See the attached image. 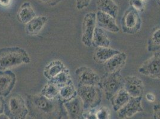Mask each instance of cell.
<instances>
[{"label": "cell", "instance_id": "obj_15", "mask_svg": "<svg viewBox=\"0 0 160 119\" xmlns=\"http://www.w3.org/2000/svg\"><path fill=\"white\" fill-rule=\"evenodd\" d=\"M127 59V54L121 51L103 64L105 72L112 73L121 72L125 66Z\"/></svg>", "mask_w": 160, "mask_h": 119}, {"label": "cell", "instance_id": "obj_18", "mask_svg": "<svg viewBox=\"0 0 160 119\" xmlns=\"http://www.w3.org/2000/svg\"><path fill=\"white\" fill-rule=\"evenodd\" d=\"M37 16L32 6L29 1H25L19 7L17 19L22 24L26 25Z\"/></svg>", "mask_w": 160, "mask_h": 119}, {"label": "cell", "instance_id": "obj_23", "mask_svg": "<svg viewBox=\"0 0 160 119\" xmlns=\"http://www.w3.org/2000/svg\"><path fill=\"white\" fill-rule=\"evenodd\" d=\"M77 95V89L73 84V81L63 86L59 87L58 99L63 103L73 99Z\"/></svg>", "mask_w": 160, "mask_h": 119}, {"label": "cell", "instance_id": "obj_8", "mask_svg": "<svg viewBox=\"0 0 160 119\" xmlns=\"http://www.w3.org/2000/svg\"><path fill=\"white\" fill-rule=\"evenodd\" d=\"M96 27V13L89 12L85 14L82 23L81 42L87 47L92 46L94 32Z\"/></svg>", "mask_w": 160, "mask_h": 119}, {"label": "cell", "instance_id": "obj_38", "mask_svg": "<svg viewBox=\"0 0 160 119\" xmlns=\"http://www.w3.org/2000/svg\"><path fill=\"white\" fill-rule=\"evenodd\" d=\"M158 1V4L160 5V0H157Z\"/></svg>", "mask_w": 160, "mask_h": 119}, {"label": "cell", "instance_id": "obj_3", "mask_svg": "<svg viewBox=\"0 0 160 119\" xmlns=\"http://www.w3.org/2000/svg\"><path fill=\"white\" fill-rule=\"evenodd\" d=\"M4 113L10 119H27L29 115L25 97L18 93H14L4 100Z\"/></svg>", "mask_w": 160, "mask_h": 119}, {"label": "cell", "instance_id": "obj_9", "mask_svg": "<svg viewBox=\"0 0 160 119\" xmlns=\"http://www.w3.org/2000/svg\"><path fill=\"white\" fill-rule=\"evenodd\" d=\"M140 74L153 79H160V52H155L138 69Z\"/></svg>", "mask_w": 160, "mask_h": 119}, {"label": "cell", "instance_id": "obj_16", "mask_svg": "<svg viewBox=\"0 0 160 119\" xmlns=\"http://www.w3.org/2000/svg\"><path fill=\"white\" fill-rule=\"evenodd\" d=\"M68 69L60 60H54L48 63L43 70V75L48 81H52L58 75Z\"/></svg>", "mask_w": 160, "mask_h": 119}, {"label": "cell", "instance_id": "obj_35", "mask_svg": "<svg viewBox=\"0 0 160 119\" xmlns=\"http://www.w3.org/2000/svg\"><path fill=\"white\" fill-rule=\"evenodd\" d=\"M139 114H136V116H134L133 117L130 118V119H151L149 117H148L147 115H145V114H140L139 115ZM153 119V118H152Z\"/></svg>", "mask_w": 160, "mask_h": 119}, {"label": "cell", "instance_id": "obj_6", "mask_svg": "<svg viewBox=\"0 0 160 119\" xmlns=\"http://www.w3.org/2000/svg\"><path fill=\"white\" fill-rule=\"evenodd\" d=\"M142 20L139 13L129 7L122 16L121 27L122 32L128 35L138 33L142 27Z\"/></svg>", "mask_w": 160, "mask_h": 119}, {"label": "cell", "instance_id": "obj_30", "mask_svg": "<svg viewBox=\"0 0 160 119\" xmlns=\"http://www.w3.org/2000/svg\"><path fill=\"white\" fill-rule=\"evenodd\" d=\"M82 118L83 119H98L96 115L95 108L84 111L82 116Z\"/></svg>", "mask_w": 160, "mask_h": 119}, {"label": "cell", "instance_id": "obj_22", "mask_svg": "<svg viewBox=\"0 0 160 119\" xmlns=\"http://www.w3.org/2000/svg\"><path fill=\"white\" fill-rule=\"evenodd\" d=\"M130 98L131 97L129 94L124 88L116 93L109 100L113 111L118 112L121 108H122L127 104Z\"/></svg>", "mask_w": 160, "mask_h": 119}, {"label": "cell", "instance_id": "obj_36", "mask_svg": "<svg viewBox=\"0 0 160 119\" xmlns=\"http://www.w3.org/2000/svg\"><path fill=\"white\" fill-rule=\"evenodd\" d=\"M4 98L0 97V114L4 113Z\"/></svg>", "mask_w": 160, "mask_h": 119}, {"label": "cell", "instance_id": "obj_40", "mask_svg": "<svg viewBox=\"0 0 160 119\" xmlns=\"http://www.w3.org/2000/svg\"><path fill=\"white\" fill-rule=\"evenodd\" d=\"M82 119H83V118H82Z\"/></svg>", "mask_w": 160, "mask_h": 119}, {"label": "cell", "instance_id": "obj_29", "mask_svg": "<svg viewBox=\"0 0 160 119\" xmlns=\"http://www.w3.org/2000/svg\"><path fill=\"white\" fill-rule=\"evenodd\" d=\"M92 0H76V7L78 10L87 8L90 4Z\"/></svg>", "mask_w": 160, "mask_h": 119}, {"label": "cell", "instance_id": "obj_10", "mask_svg": "<svg viewBox=\"0 0 160 119\" xmlns=\"http://www.w3.org/2000/svg\"><path fill=\"white\" fill-rule=\"evenodd\" d=\"M143 112L142 97H131L127 104L118 112V116L120 119H130Z\"/></svg>", "mask_w": 160, "mask_h": 119}, {"label": "cell", "instance_id": "obj_14", "mask_svg": "<svg viewBox=\"0 0 160 119\" xmlns=\"http://www.w3.org/2000/svg\"><path fill=\"white\" fill-rule=\"evenodd\" d=\"M96 26L112 33H117L120 31L115 19L109 14L100 11L96 13Z\"/></svg>", "mask_w": 160, "mask_h": 119}, {"label": "cell", "instance_id": "obj_32", "mask_svg": "<svg viewBox=\"0 0 160 119\" xmlns=\"http://www.w3.org/2000/svg\"><path fill=\"white\" fill-rule=\"evenodd\" d=\"M153 119H160V104L153 106Z\"/></svg>", "mask_w": 160, "mask_h": 119}, {"label": "cell", "instance_id": "obj_11", "mask_svg": "<svg viewBox=\"0 0 160 119\" xmlns=\"http://www.w3.org/2000/svg\"><path fill=\"white\" fill-rule=\"evenodd\" d=\"M124 89L130 97H142L145 91V86L142 80L136 76H127L124 78Z\"/></svg>", "mask_w": 160, "mask_h": 119}, {"label": "cell", "instance_id": "obj_24", "mask_svg": "<svg viewBox=\"0 0 160 119\" xmlns=\"http://www.w3.org/2000/svg\"><path fill=\"white\" fill-rule=\"evenodd\" d=\"M59 87L52 82L48 81L42 87L40 93L48 99H58Z\"/></svg>", "mask_w": 160, "mask_h": 119}, {"label": "cell", "instance_id": "obj_28", "mask_svg": "<svg viewBox=\"0 0 160 119\" xmlns=\"http://www.w3.org/2000/svg\"><path fill=\"white\" fill-rule=\"evenodd\" d=\"M130 7L139 13L143 12L145 8L146 1L144 0H130Z\"/></svg>", "mask_w": 160, "mask_h": 119}, {"label": "cell", "instance_id": "obj_26", "mask_svg": "<svg viewBox=\"0 0 160 119\" xmlns=\"http://www.w3.org/2000/svg\"><path fill=\"white\" fill-rule=\"evenodd\" d=\"M72 81V80L71 78L69 70V69H67L66 70L63 71V72L60 73L55 78H54L50 82H52L59 87H60L69 83Z\"/></svg>", "mask_w": 160, "mask_h": 119}, {"label": "cell", "instance_id": "obj_12", "mask_svg": "<svg viewBox=\"0 0 160 119\" xmlns=\"http://www.w3.org/2000/svg\"><path fill=\"white\" fill-rule=\"evenodd\" d=\"M16 76L11 70L0 71V97L7 98L16 83Z\"/></svg>", "mask_w": 160, "mask_h": 119}, {"label": "cell", "instance_id": "obj_13", "mask_svg": "<svg viewBox=\"0 0 160 119\" xmlns=\"http://www.w3.org/2000/svg\"><path fill=\"white\" fill-rule=\"evenodd\" d=\"M65 111L69 119H82L84 112L83 103L77 95L73 99L63 103Z\"/></svg>", "mask_w": 160, "mask_h": 119}, {"label": "cell", "instance_id": "obj_39", "mask_svg": "<svg viewBox=\"0 0 160 119\" xmlns=\"http://www.w3.org/2000/svg\"><path fill=\"white\" fill-rule=\"evenodd\" d=\"M144 1H148V0H144Z\"/></svg>", "mask_w": 160, "mask_h": 119}, {"label": "cell", "instance_id": "obj_20", "mask_svg": "<svg viewBox=\"0 0 160 119\" xmlns=\"http://www.w3.org/2000/svg\"><path fill=\"white\" fill-rule=\"evenodd\" d=\"M98 11L108 14L115 19L118 13V6L113 0H97Z\"/></svg>", "mask_w": 160, "mask_h": 119}, {"label": "cell", "instance_id": "obj_21", "mask_svg": "<svg viewBox=\"0 0 160 119\" xmlns=\"http://www.w3.org/2000/svg\"><path fill=\"white\" fill-rule=\"evenodd\" d=\"M111 40L108 36L106 31L96 26L94 30L92 40V46L98 47H109Z\"/></svg>", "mask_w": 160, "mask_h": 119}, {"label": "cell", "instance_id": "obj_7", "mask_svg": "<svg viewBox=\"0 0 160 119\" xmlns=\"http://www.w3.org/2000/svg\"><path fill=\"white\" fill-rule=\"evenodd\" d=\"M75 74L78 85L100 87L101 78L92 68L87 66L79 67L75 70Z\"/></svg>", "mask_w": 160, "mask_h": 119}, {"label": "cell", "instance_id": "obj_34", "mask_svg": "<svg viewBox=\"0 0 160 119\" xmlns=\"http://www.w3.org/2000/svg\"><path fill=\"white\" fill-rule=\"evenodd\" d=\"M12 0H0V6L3 7H9L12 4Z\"/></svg>", "mask_w": 160, "mask_h": 119}, {"label": "cell", "instance_id": "obj_4", "mask_svg": "<svg viewBox=\"0 0 160 119\" xmlns=\"http://www.w3.org/2000/svg\"><path fill=\"white\" fill-rule=\"evenodd\" d=\"M77 89V95L83 103L84 111L100 106L103 93L99 86L78 85Z\"/></svg>", "mask_w": 160, "mask_h": 119}, {"label": "cell", "instance_id": "obj_31", "mask_svg": "<svg viewBox=\"0 0 160 119\" xmlns=\"http://www.w3.org/2000/svg\"><path fill=\"white\" fill-rule=\"evenodd\" d=\"M36 1L48 6L53 7L59 4L62 0H36Z\"/></svg>", "mask_w": 160, "mask_h": 119}, {"label": "cell", "instance_id": "obj_37", "mask_svg": "<svg viewBox=\"0 0 160 119\" xmlns=\"http://www.w3.org/2000/svg\"><path fill=\"white\" fill-rule=\"evenodd\" d=\"M0 119H10L7 116L4 114V113H2L1 114H0Z\"/></svg>", "mask_w": 160, "mask_h": 119}, {"label": "cell", "instance_id": "obj_1", "mask_svg": "<svg viewBox=\"0 0 160 119\" xmlns=\"http://www.w3.org/2000/svg\"><path fill=\"white\" fill-rule=\"evenodd\" d=\"M29 115L33 119H62L64 107L59 99H48L40 93L25 94Z\"/></svg>", "mask_w": 160, "mask_h": 119}, {"label": "cell", "instance_id": "obj_25", "mask_svg": "<svg viewBox=\"0 0 160 119\" xmlns=\"http://www.w3.org/2000/svg\"><path fill=\"white\" fill-rule=\"evenodd\" d=\"M147 50L149 52H157L160 50V28L153 30L149 38L147 44Z\"/></svg>", "mask_w": 160, "mask_h": 119}, {"label": "cell", "instance_id": "obj_33", "mask_svg": "<svg viewBox=\"0 0 160 119\" xmlns=\"http://www.w3.org/2000/svg\"><path fill=\"white\" fill-rule=\"evenodd\" d=\"M145 98L147 99V101L150 102V103H152L154 102L156 100V97L155 95V94L152 93H148L145 95Z\"/></svg>", "mask_w": 160, "mask_h": 119}, {"label": "cell", "instance_id": "obj_19", "mask_svg": "<svg viewBox=\"0 0 160 119\" xmlns=\"http://www.w3.org/2000/svg\"><path fill=\"white\" fill-rule=\"evenodd\" d=\"M120 52V50L110 47H98L96 48L94 53L93 59L96 63L103 64L108 60Z\"/></svg>", "mask_w": 160, "mask_h": 119}, {"label": "cell", "instance_id": "obj_2", "mask_svg": "<svg viewBox=\"0 0 160 119\" xmlns=\"http://www.w3.org/2000/svg\"><path fill=\"white\" fill-rule=\"evenodd\" d=\"M30 62L31 57L24 48L16 46L0 48V71L10 70Z\"/></svg>", "mask_w": 160, "mask_h": 119}, {"label": "cell", "instance_id": "obj_17", "mask_svg": "<svg viewBox=\"0 0 160 119\" xmlns=\"http://www.w3.org/2000/svg\"><path fill=\"white\" fill-rule=\"evenodd\" d=\"M48 20V17L46 16H37L25 25V32L30 36L38 35L47 24Z\"/></svg>", "mask_w": 160, "mask_h": 119}, {"label": "cell", "instance_id": "obj_5", "mask_svg": "<svg viewBox=\"0 0 160 119\" xmlns=\"http://www.w3.org/2000/svg\"><path fill=\"white\" fill-rule=\"evenodd\" d=\"M124 78L121 74V72L115 73H106L101 78L100 88L108 100L121 89L124 88Z\"/></svg>", "mask_w": 160, "mask_h": 119}, {"label": "cell", "instance_id": "obj_27", "mask_svg": "<svg viewBox=\"0 0 160 119\" xmlns=\"http://www.w3.org/2000/svg\"><path fill=\"white\" fill-rule=\"evenodd\" d=\"M96 115L98 119H111V112L107 107L99 106L95 108Z\"/></svg>", "mask_w": 160, "mask_h": 119}]
</instances>
